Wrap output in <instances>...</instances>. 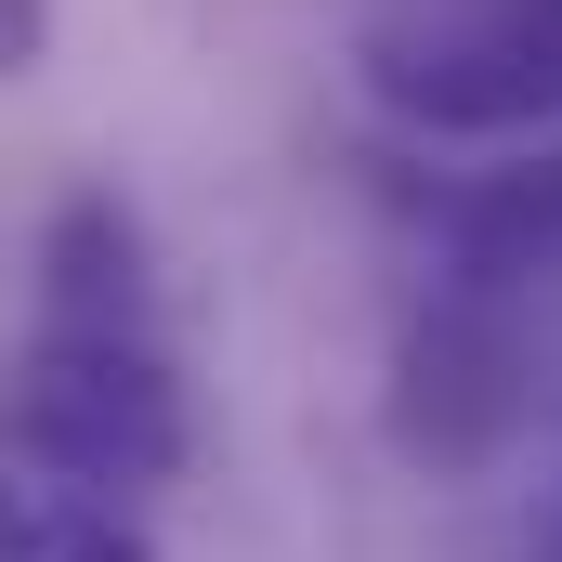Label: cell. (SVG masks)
Segmentation results:
<instances>
[{
	"label": "cell",
	"mask_w": 562,
	"mask_h": 562,
	"mask_svg": "<svg viewBox=\"0 0 562 562\" xmlns=\"http://www.w3.org/2000/svg\"><path fill=\"white\" fill-rule=\"evenodd\" d=\"M353 92L406 144H537L562 132V0H380Z\"/></svg>",
	"instance_id": "cell-2"
},
{
	"label": "cell",
	"mask_w": 562,
	"mask_h": 562,
	"mask_svg": "<svg viewBox=\"0 0 562 562\" xmlns=\"http://www.w3.org/2000/svg\"><path fill=\"white\" fill-rule=\"evenodd\" d=\"M183 458L196 393L157 236L119 183H79L0 327V562H170Z\"/></svg>",
	"instance_id": "cell-1"
},
{
	"label": "cell",
	"mask_w": 562,
	"mask_h": 562,
	"mask_svg": "<svg viewBox=\"0 0 562 562\" xmlns=\"http://www.w3.org/2000/svg\"><path fill=\"white\" fill-rule=\"evenodd\" d=\"M53 53V0H0V79H26Z\"/></svg>",
	"instance_id": "cell-3"
}]
</instances>
